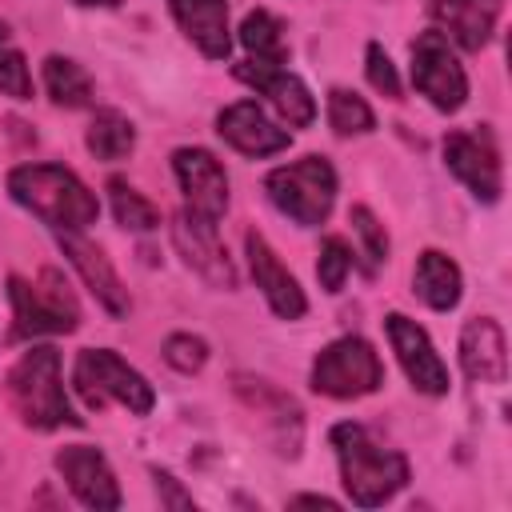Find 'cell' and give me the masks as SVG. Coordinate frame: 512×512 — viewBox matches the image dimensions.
<instances>
[{
	"instance_id": "cell-1",
	"label": "cell",
	"mask_w": 512,
	"mask_h": 512,
	"mask_svg": "<svg viewBox=\"0 0 512 512\" xmlns=\"http://www.w3.org/2000/svg\"><path fill=\"white\" fill-rule=\"evenodd\" d=\"M4 400L20 416V424L36 432L52 428H80L84 416H76L64 380H60V352L52 344H32L8 372H4Z\"/></svg>"
},
{
	"instance_id": "cell-2",
	"label": "cell",
	"mask_w": 512,
	"mask_h": 512,
	"mask_svg": "<svg viewBox=\"0 0 512 512\" xmlns=\"http://www.w3.org/2000/svg\"><path fill=\"white\" fill-rule=\"evenodd\" d=\"M332 448L340 460V484L356 508H380L408 484V460L396 448H384L364 424H336Z\"/></svg>"
},
{
	"instance_id": "cell-3",
	"label": "cell",
	"mask_w": 512,
	"mask_h": 512,
	"mask_svg": "<svg viewBox=\"0 0 512 512\" xmlns=\"http://www.w3.org/2000/svg\"><path fill=\"white\" fill-rule=\"evenodd\" d=\"M8 196L16 204H24L28 212H36L56 232H84L100 216L96 192H88V184L72 168H60V164L12 168L8 172Z\"/></svg>"
},
{
	"instance_id": "cell-4",
	"label": "cell",
	"mask_w": 512,
	"mask_h": 512,
	"mask_svg": "<svg viewBox=\"0 0 512 512\" xmlns=\"http://www.w3.org/2000/svg\"><path fill=\"white\" fill-rule=\"evenodd\" d=\"M8 300H12L8 340L64 336V332L80 328V304L56 268H40V276L32 284L24 276H8Z\"/></svg>"
},
{
	"instance_id": "cell-5",
	"label": "cell",
	"mask_w": 512,
	"mask_h": 512,
	"mask_svg": "<svg viewBox=\"0 0 512 512\" xmlns=\"http://www.w3.org/2000/svg\"><path fill=\"white\" fill-rule=\"evenodd\" d=\"M72 388L80 392V400L92 412H100L108 404H124L128 412L148 416L156 404L152 384L132 364H124L112 348H84L72 364Z\"/></svg>"
},
{
	"instance_id": "cell-6",
	"label": "cell",
	"mask_w": 512,
	"mask_h": 512,
	"mask_svg": "<svg viewBox=\"0 0 512 512\" xmlns=\"http://www.w3.org/2000/svg\"><path fill=\"white\" fill-rule=\"evenodd\" d=\"M268 200L296 220L300 228H316L328 220L332 200H336V168L328 164V156H304L296 164L272 168L264 180Z\"/></svg>"
},
{
	"instance_id": "cell-7",
	"label": "cell",
	"mask_w": 512,
	"mask_h": 512,
	"mask_svg": "<svg viewBox=\"0 0 512 512\" xmlns=\"http://www.w3.org/2000/svg\"><path fill=\"white\" fill-rule=\"evenodd\" d=\"M384 384V364L364 336H340L312 360V392L332 400H356Z\"/></svg>"
},
{
	"instance_id": "cell-8",
	"label": "cell",
	"mask_w": 512,
	"mask_h": 512,
	"mask_svg": "<svg viewBox=\"0 0 512 512\" xmlns=\"http://www.w3.org/2000/svg\"><path fill=\"white\" fill-rule=\"evenodd\" d=\"M412 84L440 112H456L468 100V76L456 60V48L440 28H428L412 40Z\"/></svg>"
},
{
	"instance_id": "cell-9",
	"label": "cell",
	"mask_w": 512,
	"mask_h": 512,
	"mask_svg": "<svg viewBox=\"0 0 512 512\" xmlns=\"http://www.w3.org/2000/svg\"><path fill=\"white\" fill-rule=\"evenodd\" d=\"M444 164L448 172L484 204H496L504 192V172H500V148L488 124L476 128H456L444 136Z\"/></svg>"
},
{
	"instance_id": "cell-10",
	"label": "cell",
	"mask_w": 512,
	"mask_h": 512,
	"mask_svg": "<svg viewBox=\"0 0 512 512\" xmlns=\"http://www.w3.org/2000/svg\"><path fill=\"white\" fill-rule=\"evenodd\" d=\"M384 332H388L392 352H396V360H400V368H404V376L412 380L416 392H424V396H444V392L452 388L440 352L432 348L428 332H424L416 320H408L404 312H388V316H384Z\"/></svg>"
},
{
	"instance_id": "cell-11",
	"label": "cell",
	"mask_w": 512,
	"mask_h": 512,
	"mask_svg": "<svg viewBox=\"0 0 512 512\" xmlns=\"http://www.w3.org/2000/svg\"><path fill=\"white\" fill-rule=\"evenodd\" d=\"M172 244L176 252L184 256V264L192 272H200L212 288H236V268L220 244V232H216V220L208 216H196V212H176L172 216Z\"/></svg>"
},
{
	"instance_id": "cell-12",
	"label": "cell",
	"mask_w": 512,
	"mask_h": 512,
	"mask_svg": "<svg viewBox=\"0 0 512 512\" xmlns=\"http://www.w3.org/2000/svg\"><path fill=\"white\" fill-rule=\"evenodd\" d=\"M56 472L64 476L68 492L84 508H96V512L120 508V484H116V472H112V464L104 460L100 448H92V444H68V448H60L56 452Z\"/></svg>"
},
{
	"instance_id": "cell-13",
	"label": "cell",
	"mask_w": 512,
	"mask_h": 512,
	"mask_svg": "<svg viewBox=\"0 0 512 512\" xmlns=\"http://www.w3.org/2000/svg\"><path fill=\"white\" fill-rule=\"evenodd\" d=\"M172 172L180 180V192L188 200V212L220 220L228 208V176L224 164L208 148H176L172 152Z\"/></svg>"
},
{
	"instance_id": "cell-14",
	"label": "cell",
	"mask_w": 512,
	"mask_h": 512,
	"mask_svg": "<svg viewBox=\"0 0 512 512\" xmlns=\"http://www.w3.org/2000/svg\"><path fill=\"white\" fill-rule=\"evenodd\" d=\"M60 252L68 256V264L80 272L84 288L96 296V304H100L108 316L120 320V316L132 312V296H128V288L120 284V276H116V268L108 264V256H104L100 244L84 240L80 232H60Z\"/></svg>"
},
{
	"instance_id": "cell-15",
	"label": "cell",
	"mask_w": 512,
	"mask_h": 512,
	"mask_svg": "<svg viewBox=\"0 0 512 512\" xmlns=\"http://www.w3.org/2000/svg\"><path fill=\"white\" fill-rule=\"evenodd\" d=\"M244 252H248L252 280H256V288L264 292L268 308H272L280 320H300V316L308 312L304 288L296 284V276L280 264V256L272 252V244H268L256 228H248V232H244Z\"/></svg>"
},
{
	"instance_id": "cell-16",
	"label": "cell",
	"mask_w": 512,
	"mask_h": 512,
	"mask_svg": "<svg viewBox=\"0 0 512 512\" xmlns=\"http://www.w3.org/2000/svg\"><path fill=\"white\" fill-rule=\"evenodd\" d=\"M232 72H236V80L252 84L260 96H268V100L276 104V112L288 120V128H304V124H312V116H316V100H312V92L304 88L300 76L284 72V68L272 64V60H244V64H236Z\"/></svg>"
},
{
	"instance_id": "cell-17",
	"label": "cell",
	"mask_w": 512,
	"mask_h": 512,
	"mask_svg": "<svg viewBox=\"0 0 512 512\" xmlns=\"http://www.w3.org/2000/svg\"><path fill=\"white\" fill-rule=\"evenodd\" d=\"M216 132L244 156H272L292 144V132L272 124L256 100H236L216 116Z\"/></svg>"
},
{
	"instance_id": "cell-18",
	"label": "cell",
	"mask_w": 512,
	"mask_h": 512,
	"mask_svg": "<svg viewBox=\"0 0 512 512\" xmlns=\"http://www.w3.org/2000/svg\"><path fill=\"white\" fill-rule=\"evenodd\" d=\"M232 388H236V396L248 408H256V412L268 416V428L276 436V452L280 456H296L300 452V436H304V420H300L296 400L284 396L280 388H272L268 380H252V376H236Z\"/></svg>"
},
{
	"instance_id": "cell-19",
	"label": "cell",
	"mask_w": 512,
	"mask_h": 512,
	"mask_svg": "<svg viewBox=\"0 0 512 512\" xmlns=\"http://www.w3.org/2000/svg\"><path fill=\"white\" fill-rule=\"evenodd\" d=\"M460 368L468 380L480 384H504L508 376V352H504V332L496 320L476 316L460 328Z\"/></svg>"
},
{
	"instance_id": "cell-20",
	"label": "cell",
	"mask_w": 512,
	"mask_h": 512,
	"mask_svg": "<svg viewBox=\"0 0 512 512\" xmlns=\"http://www.w3.org/2000/svg\"><path fill=\"white\" fill-rule=\"evenodd\" d=\"M180 32L208 56V60H228L232 52V32H228V0H168Z\"/></svg>"
},
{
	"instance_id": "cell-21",
	"label": "cell",
	"mask_w": 512,
	"mask_h": 512,
	"mask_svg": "<svg viewBox=\"0 0 512 512\" xmlns=\"http://www.w3.org/2000/svg\"><path fill=\"white\" fill-rule=\"evenodd\" d=\"M504 0H432V12L436 20L448 28V36L468 48V52H480L496 28V16H500Z\"/></svg>"
},
{
	"instance_id": "cell-22",
	"label": "cell",
	"mask_w": 512,
	"mask_h": 512,
	"mask_svg": "<svg viewBox=\"0 0 512 512\" xmlns=\"http://www.w3.org/2000/svg\"><path fill=\"white\" fill-rule=\"evenodd\" d=\"M412 288H416V296L432 308V312H452L456 304H460V268L444 256V252H436V248H428V252H420V260H416V272H412Z\"/></svg>"
},
{
	"instance_id": "cell-23",
	"label": "cell",
	"mask_w": 512,
	"mask_h": 512,
	"mask_svg": "<svg viewBox=\"0 0 512 512\" xmlns=\"http://www.w3.org/2000/svg\"><path fill=\"white\" fill-rule=\"evenodd\" d=\"M84 144H88V152L96 156V160H124L132 148H136V128H132V120L128 116H120L116 108H104V112H96L92 116V124H88V132H84Z\"/></svg>"
},
{
	"instance_id": "cell-24",
	"label": "cell",
	"mask_w": 512,
	"mask_h": 512,
	"mask_svg": "<svg viewBox=\"0 0 512 512\" xmlns=\"http://www.w3.org/2000/svg\"><path fill=\"white\" fill-rule=\"evenodd\" d=\"M44 92L60 108H84V104H92V76L68 56H48L44 60Z\"/></svg>"
},
{
	"instance_id": "cell-25",
	"label": "cell",
	"mask_w": 512,
	"mask_h": 512,
	"mask_svg": "<svg viewBox=\"0 0 512 512\" xmlns=\"http://www.w3.org/2000/svg\"><path fill=\"white\" fill-rule=\"evenodd\" d=\"M240 44L252 52V60L284 64V56H288L284 24H280L268 8H256V12H248V16H244V24H240Z\"/></svg>"
},
{
	"instance_id": "cell-26",
	"label": "cell",
	"mask_w": 512,
	"mask_h": 512,
	"mask_svg": "<svg viewBox=\"0 0 512 512\" xmlns=\"http://www.w3.org/2000/svg\"><path fill=\"white\" fill-rule=\"evenodd\" d=\"M108 196H112V216H116L120 228H128V232H152V228H160V208L148 196H140L128 180L112 176L108 180Z\"/></svg>"
},
{
	"instance_id": "cell-27",
	"label": "cell",
	"mask_w": 512,
	"mask_h": 512,
	"mask_svg": "<svg viewBox=\"0 0 512 512\" xmlns=\"http://www.w3.org/2000/svg\"><path fill=\"white\" fill-rule=\"evenodd\" d=\"M328 124H332L336 136H360V132H372L376 128V116H372V108L356 92L332 88L328 92Z\"/></svg>"
},
{
	"instance_id": "cell-28",
	"label": "cell",
	"mask_w": 512,
	"mask_h": 512,
	"mask_svg": "<svg viewBox=\"0 0 512 512\" xmlns=\"http://www.w3.org/2000/svg\"><path fill=\"white\" fill-rule=\"evenodd\" d=\"M352 272V248L340 236H324L320 240V260H316V276L324 292H340L344 280Z\"/></svg>"
},
{
	"instance_id": "cell-29",
	"label": "cell",
	"mask_w": 512,
	"mask_h": 512,
	"mask_svg": "<svg viewBox=\"0 0 512 512\" xmlns=\"http://www.w3.org/2000/svg\"><path fill=\"white\" fill-rule=\"evenodd\" d=\"M164 360H168V368L192 376V372H200L208 364V340H200L192 332H172L164 340Z\"/></svg>"
},
{
	"instance_id": "cell-30",
	"label": "cell",
	"mask_w": 512,
	"mask_h": 512,
	"mask_svg": "<svg viewBox=\"0 0 512 512\" xmlns=\"http://www.w3.org/2000/svg\"><path fill=\"white\" fill-rule=\"evenodd\" d=\"M348 220H352V228H356V236H360V244H364L368 272H372L380 260H388V232H384V224H380L364 204H356V208L348 212Z\"/></svg>"
},
{
	"instance_id": "cell-31",
	"label": "cell",
	"mask_w": 512,
	"mask_h": 512,
	"mask_svg": "<svg viewBox=\"0 0 512 512\" xmlns=\"http://www.w3.org/2000/svg\"><path fill=\"white\" fill-rule=\"evenodd\" d=\"M0 92L12 96V100H32V76H28V64L16 48H8L0 40Z\"/></svg>"
},
{
	"instance_id": "cell-32",
	"label": "cell",
	"mask_w": 512,
	"mask_h": 512,
	"mask_svg": "<svg viewBox=\"0 0 512 512\" xmlns=\"http://www.w3.org/2000/svg\"><path fill=\"white\" fill-rule=\"evenodd\" d=\"M368 84L376 88V92H384L388 100H400V76H396V64H392V56L380 48V44H368Z\"/></svg>"
},
{
	"instance_id": "cell-33",
	"label": "cell",
	"mask_w": 512,
	"mask_h": 512,
	"mask_svg": "<svg viewBox=\"0 0 512 512\" xmlns=\"http://www.w3.org/2000/svg\"><path fill=\"white\" fill-rule=\"evenodd\" d=\"M152 480H156V496H160V504H164V508H176V512H188V508H196V504H192V496L180 488V480H176L172 472H160V468H152Z\"/></svg>"
},
{
	"instance_id": "cell-34",
	"label": "cell",
	"mask_w": 512,
	"mask_h": 512,
	"mask_svg": "<svg viewBox=\"0 0 512 512\" xmlns=\"http://www.w3.org/2000/svg\"><path fill=\"white\" fill-rule=\"evenodd\" d=\"M292 504L296 508H328V512H336L340 504L336 500H328V496H292Z\"/></svg>"
},
{
	"instance_id": "cell-35",
	"label": "cell",
	"mask_w": 512,
	"mask_h": 512,
	"mask_svg": "<svg viewBox=\"0 0 512 512\" xmlns=\"http://www.w3.org/2000/svg\"><path fill=\"white\" fill-rule=\"evenodd\" d=\"M76 4H84V8H116L120 0H76Z\"/></svg>"
}]
</instances>
